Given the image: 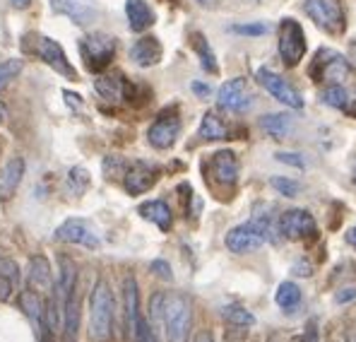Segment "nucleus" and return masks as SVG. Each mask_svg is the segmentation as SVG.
Listing matches in <instances>:
<instances>
[{
    "instance_id": "obj_1",
    "label": "nucleus",
    "mask_w": 356,
    "mask_h": 342,
    "mask_svg": "<svg viewBox=\"0 0 356 342\" xmlns=\"http://www.w3.org/2000/svg\"><path fill=\"white\" fill-rule=\"evenodd\" d=\"M149 318L166 330V342H188L191 325H193L191 299L176 292L152 294Z\"/></svg>"
},
{
    "instance_id": "obj_2",
    "label": "nucleus",
    "mask_w": 356,
    "mask_h": 342,
    "mask_svg": "<svg viewBox=\"0 0 356 342\" xmlns=\"http://www.w3.org/2000/svg\"><path fill=\"white\" fill-rule=\"evenodd\" d=\"M113 292L106 280H97L89 294V342H111L113 338Z\"/></svg>"
},
{
    "instance_id": "obj_3",
    "label": "nucleus",
    "mask_w": 356,
    "mask_h": 342,
    "mask_svg": "<svg viewBox=\"0 0 356 342\" xmlns=\"http://www.w3.org/2000/svg\"><path fill=\"white\" fill-rule=\"evenodd\" d=\"M116 39L104 31H92V34L80 39V56L85 65L92 72H102L111 65L113 56H116Z\"/></svg>"
},
{
    "instance_id": "obj_4",
    "label": "nucleus",
    "mask_w": 356,
    "mask_h": 342,
    "mask_svg": "<svg viewBox=\"0 0 356 342\" xmlns=\"http://www.w3.org/2000/svg\"><path fill=\"white\" fill-rule=\"evenodd\" d=\"M311 75L316 82H330V85H342L352 75V65L342 54L332 49H321L313 58Z\"/></svg>"
},
{
    "instance_id": "obj_5",
    "label": "nucleus",
    "mask_w": 356,
    "mask_h": 342,
    "mask_svg": "<svg viewBox=\"0 0 356 342\" xmlns=\"http://www.w3.org/2000/svg\"><path fill=\"white\" fill-rule=\"evenodd\" d=\"M277 51H280V58L286 63V65H296L303 56H306V34H303V27L291 17H284L280 22V36H277Z\"/></svg>"
},
{
    "instance_id": "obj_6",
    "label": "nucleus",
    "mask_w": 356,
    "mask_h": 342,
    "mask_svg": "<svg viewBox=\"0 0 356 342\" xmlns=\"http://www.w3.org/2000/svg\"><path fill=\"white\" fill-rule=\"evenodd\" d=\"M303 13L327 34H342L344 31V13L339 0H306Z\"/></svg>"
},
{
    "instance_id": "obj_7",
    "label": "nucleus",
    "mask_w": 356,
    "mask_h": 342,
    "mask_svg": "<svg viewBox=\"0 0 356 342\" xmlns=\"http://www.w3.org/2000/svg\"><path fill=\"white\" fill-rule=\"evenodd\" d=\"M255 77H258L260 85H263L280 104H284V107H289V109H303L301 94H298L296 89L284 80V77L277 75L275 70H270V68H258Z\"/></svg>"
},
{
    "instance_id": "obj_8",
    "label": "nucleus",
    "mask_w": 356,
    "mask_h": 342,
    "mask_svg": "<svg viewBox=\"0 0 356 342\" xmlns=\"http://www.w3.org/2000/svg\"><path fill=\"white\" fill-rule=\"evenodd\" d=\"M217 102L224 111H234V114H243L253 107V94L248 89V82L243 77H234V80L224 82L219 87Z\"/></svg>"
},
{
    "instance_id": "obj_9",
    "label": "nucleus",
    "mask_w": 356,
    "mask_h": 342,
    "mask_svg": "<svg viewBox=\"0 0 356 342\" xmlns=\"http://www.w3.org/2000/svg\"><path fill=\"white\" fill-rule=\"evenodd\" d=\"M34 51L41 56V61L49 63L58 75L67 77V80H75L77 77L75 68H72V63L67 61L63 46L58 44V41L51 39V36H34Z\"/></svg>"
},
{
    "instance_id": "obj_10",
    "label": "nucleus",
    "mask_w": 356,
    "mask_h": 342,
    "mask_svg": "<svg viewBox=\"0 0 356 342\" xmlns=\"http://www.w3.org/2000/svg\"><path fill=\"white\" fill-rule=\"evenodd\" d=\"M277 227H280V234L289 241L316 236V219H313V215L308 210H286L277 219Z\"/></svg>"
},
{
    "instance_id": "obj_11",
    "label": "nucleus",
    "mask_w": 356,
    "mask_h": 342,
    "mask_svg": "<svg viewBox=\"0 0 356 342\" xmlns=\"http://www.w3.org/2000/svg\"><path fill=\"white\" fill-rule=\"evenodd\" d=\"M56 241H63V244H77V246H85V249H99V236L94 234V229L89 227L85 219H65L58 229H56Z\"/></svg>"
},
{
    "instance_id": "obj_12",
    "label": "nucleus",
    "mask_w": 356,
    "mask_h": 342,
    "mask_svg": "<svg viewBox=\"0 0 356 342\" xmlns=\"http://www.w3.org/2000/svg\"><path fill=\"white\" fill-rule=\"evenodd\" d=\"M224 241H227V249L232 251V254L243 256V254L258 251L260 246L265 244V236L260 234L253 222H245V224H238V227L229 229V234Z\"/></svg>"
},
{
    "instance_id": "obj_13",
    "label": "nucleus",
    "mask_w": 356,
    "mask_h": 342,
    "mask_svg": "<svg viewBox=\"0 0 356 342\" xmlns=\"http://www.w3.org/2000/svg\"><path fill=\"white\" fill-rule=\"evenodd\" d=\"M178 133H181V121L176 114H161L147 130V140L156 150H169L176 143Z\"/></svg>"
},
{
    "instance_id": "obj_14",
    "label": "nucleus",
    "mask_w": 356,
    "mask_h": 342,
    "mask_svg": "<svg viewBox=\"0 0 356 342\" xmlns=\"http://www.w3.org/2000/svg\"><path fill=\"white\" fill-rule=\"evenodd\" d=\"M154 183H156V169L149 164H145V162H138V164L125 169V173H123V186L130 196L147 193Z\"/></svg>"
},
{
    "instance_id": "obj_15",
    "label": "nucleus",
    "mask_w": 356,
    "mask_h": 342,
    "mask_svg": "<svg viewBox=\"0 0 356 342\" xmlns=\"http://www.w3.org/2000/svg\"><path fill=\"white\" fill-rule=\"evenodd\" d=\"M51 10L58 15L70 17L75 24L87 27L94 17H97V8L89 0H51Z\"/></svg>"
},
{
    "instance_id": "obj_16",
    "label": "nucleus",
    "mask_w": 356,
    "mask_h": 342,
    "mask_svg": "<svg viewBox=\"0 0 356 342\" xmlns=\"http://www.w3.org/2000/svg\"><path fill=\"white\" fill-rule=\"evenodd\" d=\"M161 56H164V46H161V41L156 36H143V39H138L130 46V61L140 68L156 65L161 61Z\"/></svg>"
},
{
    "instance_id": "obj_17",
    "label": "nucleus",
    "mask_w": 356,
    "mask_h": 342,
    "mask_svg": "<svg viewBox=\"0 0 356 342\" xmlns=\"http://www.w3.org/2000/svg\"><path fill=\"white\" fill-rule=\"evenodd\" d=\"M123 304H125V328H128V335L135 338V330H138V323L143 318L140 313V294H138V280L133 275H128L123 280Z\"/></svg>"
},
{
    "instance_id": "obj_18",
    "label": "nucleus",
    "mask_w": 356,
    "mask_h": 342,
    "mask_svg": "<svg viewBox=\"0 0 356 342\" xmlns=\"http://www.w3.org/2000/svg\"><path fill=\"white\" fill-rule=\"evenodd\" d=\"M19 306H22V311L27 313V318L31 323L39 328L41 342H46V335H49L51 330H49V325H46V306H44V302H41V297L34 289H24V292L19 294Z\"/></svg>"
},
{
    "instance_id": "obj_19",
    "label": "nucleus",
    "mask_w": 356,
    "mask_h": 342,
    "mask_svg": "<svg viewBox=\"0 0 356 342\" xmlns=\"http://www.w3.org/2000/svg\"><path fill=\"white\" fill-rule=\"evenodd\" d=\"M27 285L29 289L34 292H46L51 294L56 289V282H54V272H51V265L44 256H34L29 261V270H27Z\"/></svg>"
},
{
    "instance_id": "obj_20",
    "label": "nucleus",
    "mask_w": 356,
    "mask_h": 342,
    "mask_svg": "<svg viewBox=\"0 0 356 342\" xmlns=\"http://www.w3.org/2000/svg\"><path fill=\"white\" fill-rule=\"evenodd\" d=\"M212 173L222 186H234L238 181V160L232 150H222L212 157Z\"/></svg>"
},
{
    "instance_id": "obj_21",
    "label": "nucleus",
    "mask_w": 356,
    "mask_h": 342,
    "mask_svg": "<svg viewBox=\"0 0 356 342\" xmlns=\"http://www.w3.org/2000/svg\"><path fill=\"white\" fill-rule=\"evenodd\" d=\"M22 176H24V160L22 157H13L0 169V200H8L15 196L17 186L22 183Z\"/></svg>"
},
{
    "instance_id": "obj_22",
    "label": "nucleus",
    "mask_w": 356,
    "mask_h": 342,
    "mask_svg": "<svg viewBox=\"0 0 356 342\" xmlns=\"http://www.w3.org/2000/svg\"><path fill=\"white\" fill-rule=\"evenodd\" d=\"M125 17L133 31H147L154 24L156 15L147 0H125Z\"/></svg>"
},
{
    "instance_id": "obj_23",
    "label": "nucleus",
    "mask_w": 356,
    "mask_h": 342,
    "mask_svg": "<svg viewBox=\"0 0 356 342\" xmlns=\"http://www.w3.org/2000/svg\"><path fill=\"white\" fill-rule=\"evenodd\" d=\"M140 215L149 222H154L161 231H169L171 224H174V215H171V208L164 203V200H147V203L140 205Z\"/></svg>"
},
{
    "instance_id": "obj_24",
    "label": "nucleus",
    "mask_w": 356,
    "mask_h": 342,
    "mask_svg": "<svg viewBox=\"0 0 356 342\" xmlns=\"http://www.w3.org/2000/svg\"><path fill=\"white\" fill-rule=\"evenodd\" d=\"M63 328H65V340L72 342L80 328V302H77V289L63 297Z\"/></svg>"
},
{
    "instance_id": "obj_25",
    "label": "nucleus",
    "mask_w": 356,
    "mask_h": 342,
    "mask_svg": "<svg viewBox=\"0 0 356 342\" xmlns=\"http://www.w3.org/2000/svg\"><path fill=\"white\" fill-rule=\"evenodd\" d=\"M94 89H97V94H102L104 99H111V102H116L125 94V80L118 75H99L97 80H94Z\"/></svg>"
},
{
    "instance_id": "obj_26",
    "label": "nucleus",
    "mask_w": 356,
    "mask_h": 342,
    "mask_svg": "<svg viewBox=\"0 0 356 342\" xmlns=\"http://www.w3.org/2000/svg\"><path fill=\"white\" fill-rule=\"evenodd\" d=\"M191 41H193V49H195L197 58H200L202 68H205L207 72H212V75H217V72H219L217 56H214V51L209 49V44H207V39H205V36H202L200 31H193Z\"/></svg>"
},
{
    "instance_id": "obj_27",
    "label": "nucleus",
    "mask_w": 356,
    "mask_h": 342,
    "mask_svg": "<svg viewBox=\"0 0 356 342\" xmlns=\"http://www.w3.org/2000/svg\"><path fill=\"white\" fill-rule=\"evenodd\" d=\"M321 99L325 107H332V109H339V111H347L349 114V104L354 102L352 94L347 92L342 85H330L321 92Z\"/></svg>"
},
{
    "instance_id": "obj_28",
    "label": "nucleus",
    "mask_w": 356,
    "mask_h": 342,
    "mask_svg": "<svg viewBox=\"0 0 356 342\" xmlns=\"http://www.w3.org/2000/svg\"><path fill=\"white\" fill-rule=\"evenodd\" d=\"M275 302L280 309H284L286 313H291L298 304H301V289H298L294 282H282L275 292Z\"/></svg>"
},
{
    "instance_id": "obj_29",
    "label": "nucleus",
    "mask_w": 356,
    "mask_h": 342,
    "mask_svg": "<svg viewBox=\"0 0 356 342\" xmlns=\"http://www.w3.org/2000/svg\"><path fill=\"white\" fill-rule=\"evenodd\" d=\"M200 138L202 140H224L227 138V125L219 118L217 111H207L200 123Z\"/></svg>"
},
{
    "instance_id": "obj_30",
    "label": "nucleus",
    "mask_w": 356,
    "mask_h": 342,
    "mask_svg": "<svg viewBox=\"0 0 356 342\" xmlns=\"http://www.w3.org/2000/svg\"><path fill=\"white\" fill-rule=\"evenodd\" d=\"M260 128H263L267 135H272V138L280 140L289 133L291 121H289V116H284V114H267L260 118Z\"/></svg>"
},
{
    "instance_id": "obj_31",
    "label": "nucleus",
    "mask_w": 356,
    "mask_h": 342,
    "mask_svg": "<svg viewBox=\"0 0 356 342\" xmlns=\"http://www.w3.org/2000/svg\"><path fill=\"white\" fill-rule=\"evenodd\" d=\"M89 171L85 166H72L70 171H67V178H65V193L67 196H77L80 198L82 193L89 188Z\"/></svg>"
},
{
    "instance_id": "obj_32",
    "label": "nucleus",
    "mask_w": 356,
    "mask_h": 342,
    "mask_svg": "<svg viewBox=\"0 0 356 342\" xmlns=\"http://www.w3.org/2000/svg\"><path fill=\"white\" fill-rule=\"evenodd\" d=\"M222 316L232 325H238V328H250V325H255V316L250 311H245L243 306H238V304H229V306H224Z\"/></svg>"
},
{
    "instance_id": "obj_33",
    "label": "nucleus",
    "mask_w": 356,
    "mask_h": 342,
    "mask_svg": "<svg viewBox=\"0 0 356 342\" xmlns=\"http://www.w3.org/2000/svg\"><path fill=\"white\" fill-rule=\"evenodd\" d=\"M22 68H24V61H19V58H8V61L0 63V89L5 85H10V82L22 72Z\"/></svg>"
},
{
    "instance_id": "obj_34",
    "label": "nucleus",
    "mask_w": 356,
    "mask_h": 342,
    "mask_svg": "<svg viewBox=\"0 0 356 342\" xmlns=\"http://www.w3.org/2000/svg\"><path fill=\"white\" fill-rule=\"evenodd\" d=\"M0 277H5V280H8L13 287L19 285V277H22V272H19V265L13 261V258L0 256Z\"/></svg>"
},
{
    "instance_id": "obj_35",
    "label": "nucleus",
    "mask_w": 356,
    "mask_h": 342,
    "mask_svg": "<svg viewBox=\"0 0 356 342\" xmlns=\"http://www.w3.org/2000/svg\"><path fill=\"white\" fill-rule=\"evenodd\" d=\"M270 183H272V188H275V191H280V196H284V198H296L298 196V183L291 181V178L275 176Z\"/></svg>"
},
{
    "instance_id": "obj_36",
    "label": "nucleus",
    "mask_w": 356,
    "mask_h": 342,
    "mask_svg": "<svg viewBox=\"0 0 356 342\" xmlns=\"http://www.w3.org/2000/svg\"><path fill=\"white\" fill-rule=\"evenodd\" d=\"M232 31H234V34H243V36H263V34H267V24H263V22L234 24Z\"/></svg>"
},
{
    "instance_id": "obj_37",
    "label": "nucleus",
    "mask_w": 356,
    "mask_h": 342,
    "mask_svg": "<svg viewBox=\"0 0 356 342\" xmlns=\"http://www.w3.org/2000/svg\"><path fill=\"white\" fill-rule=\"evenodd\" d=\"M135 342H159L156 340V335H154V330H152V325H149V320L145 318H140V323H138V330H135Z\"/></svg>"
},
{
    "instance_id": "obj_38",
    "label": "nucleus",
    "mask_w": 356,
    "mask_h": 342,
    "mask_svg": "<svg viewBox=\"0 0 356 342\" xmlns=\"http://www.w3.org/2000/svg\"><path fill=\"white\" fill-rule=\"evenodd\" d=\"M152 272H154L156 277H161V280H174V272H171V265L166 261H152Z\"/></svg>"
},
{
    "instance_id": "obj_39",
    "label": "nucleus",
    "mask_w": 356,
    "mask_h": 342,
    "mask_svg": "<svg viewBox=\"0 0 356 342\" xmlns=\"http://www.w3.org/2000/svg\"><path fill=\"white\" fill-rule=\"evenodd\" d=\"M277 162H282V164H289V166H294V169H303V160L298 155H294V152H277Z\"/></svg>"
},
{
    "instance_id": "obj_40",
    "label": "nucleus",
    "mask_w": 356,
    "mask_h": 342,
    "mask_svg": "<svg viewBox=\"0 0 356 342\" xmlns=\"http://www.w3.org/2000/svg\"><path fill=\"white\" fill-rule=\"evenodd\" d=\"M63 97H65V102L70 104L72 109H82V97H80V94H75V92H70V89H65V92H63Z\"/></svg>"
},
{
    "instance_id": "obj_41",
    "label": "nucleus",
    "mask_w": 356,
    "mask_h": 342,
    "mask_svg": "<svg viewBox=\"0 0 356 342\" xmlns=\"http://www.w3.org/2000/svg\"><path fill=\"white\" fill-rule=\"evenodd\" d=\"M352 299H356V287H347L337 294V304H347V302H352Z\"/></svg>"
},
{
    "instance_id": "obj_42",
    "label": "nucleus",
    "mask_w": 356,
    "mask_h": 342,
    "mask_svg": "<svg viewBox=\"0 0 356 342\" xmlns=\"http://www.w3.org/2000/svg\"><path fill=\"white\" fill-rule=\"evenodd\" d=\"M10 294H13V285L5 277H0V302H8Z\"/></svg>"
},
{
    "instance_id": "obj_43",
    "label": "nucleus",
    "mask_w": 356,
    "mask_h": 342,
    "mask_svg": "<svg viewBox=\"0 0 356 342\" xmlns=\"http://www.w3.org/2000/svg\"><path fill=\"white\" fill-rule=\"evenodd\" d=\"M191 89L197 94V97H209V87H207V85H202V82H193Z\"/></svg>"
},
{
    "instance_id": "obj_44",
    "label": "nucleus",
    "mask_w": 356,
    "mask_h": 342,
    "mask_svg": "<svg viewBox=\"0 0 356 342\" xmlns=\"http://www.w3.org/2000/svg\"><path fill=\"white\" fill-rule=\"evenodd\" d=\"M294 272H296V275H301V277H308V275H311V265H306V263H301V265H298V263H296Z\"/></svg>"
},
{
    "instance_id": "obj_45",
    "label": "nucleus",
    "mask_w": 356,
    "mask_h": 342,
    "mask_svg": "<svg viewBox=\"0 0 356 342\" xmlns=\"http://www.w3.org/2000/svg\"><path fill=\"white\" fill-rule=\"evenodd\" d=\"M31 3H34V0H10V5H13V8H17V10H27Z\"/></svg>"
},
{
    "instance_id": "obj_46",
    "label": "nucleus",
    "mask_w": 356,
    "mask_h": 342,
    "mask_svg": "<svg viewBox=\"0 0 356 342\" xmlns=\"http://www.w3.org/2000/svg\"><path fill=\"white\" fill-rule=\"evenodd\" d=\"M195 342H214V338H212V333H209V330H202V333H197Z\"/></svg>"
},
{
    "instance_id": "obj_47",
    "label": "nucleus",
    "mask_w": 356,
    "mask_h": 342,
    "mask_svg": "<svg viewBox=\"0 0 356 342\" xmlns=\"http://www.w3.org/2000/svg\"><path fill=\"white\" fill-rule=\"evenodd\" d=\"M347 244H349V246H354V249H356V224H354L352 229H349V234H347Z\"/></svg>"
},
{
    "instance_id": "obj_48",
    "label": "nucleus",
    "mask_w": 356,
    "mask_h": 342,
    "mask_svg": "<svg viewBox=\"0 0 356 342\" xmlns=\"http://www.w3.org/2000/svg\"><path fill=\"white\" fill-rule=\"evenodd\" d=\"M5 121H8V107L0 102V123H5Z\"/></svg>"
},
{
    "instance_id": "obj_49",
    "label": "nucleus",
    "mask_w": 356,
    "mask_h": 342,
    "mask_svg": "<svg viewBox=\"0 0 356 342\" xmlns=\"http://www.w3.org/2000/svg\"><path fill=\"white\" fill-rule=\"evenodd\" d=\"M195 3H200L202 8H212V5L217 3V0H195Z\"/></svg>"
},
{
    "instance_id": "obj_50",
    "label": "nucleus",
    "mask_w": 356,
    "mask_h": 342,
    "mask_svg": "<svg viewBox=\"0 0 356 342\" xmlns=\"http://www.w3.org/2000/svg\"><path fill=\"white\" fill-rule=\"evenodd\" d=\"M349 342H356V333H352V335H349Z\"/></svg>"
},
{
    "instance_id": "obj_51",
    "label": "nucleus",
    "mask_w": 356,
    "mask_h": 342,
    "mask_svg": "<svg viewBox=\"0 0 356 342\" xmlns=\"http://www.w3.org/2000/svg\"><path fill=\"white\" fill-rule=\"evenodd\" d=\"M354 181H356V162H354Z\"/></svg>"
}]
</instances>
